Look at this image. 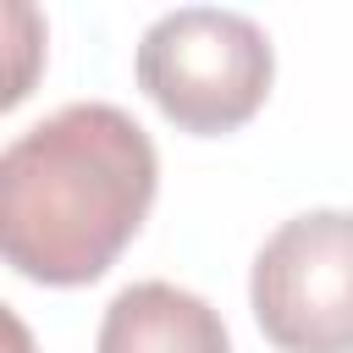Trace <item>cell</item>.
Segmentation results:
<instances>
[{
  "instance_id": "2",
  "label": "cell",
  "mask_w": 353,
  "mask_h": 353,
  "mask_svg": "<svg viewBox=\"0 0 353 353\" xmlns=\"http://www.w3.org/2000/svg\"><path fill=\"white\" fill-rule=\"evenodd\" d=\"M132 72L171 127L193 138H221L254 121L270 99L276 50L265 28L243 11L176 6L143 28Z\"/></svg>"
},
{
  "instance_id": "1",
  "label": "cell",
  "mask_w": 353,
  "mask_h": 353,
  "mask_svg": "<svg viewBox=\"0 0 353 353\" xmlns=\"http://www.w3.org/2000/svg\"><path fill=\"white\" fill-rule=\"evenodd\" d=\"M154 188V143L127 110L61 105L0 154V254L39 287L99 281L138 237Z\"/></svg>"
},
{
  "instance_id": "3",
  "label": "cell",
  "mask_w": 353,
  "mask_h": 353,
  "mask_svg": "<svg viewBox=\"0 0 353 353\" xmlns=\"http://www.w3.org/2000/svg\"><path fill=\"white\" fill-rule=\"evenodd\" d=\"M248 303L281 353H353V210H303L254 254Z\"/></svg>"
},
{
  "instance_id": "5",
  "label": "cell",
  "mask_w": 353,
  "mask_h": 353,
  "mask_svg": "<svg viewBox=\"0 0 353 353\" xmlns=\"http://www.w3.org/2000/svg\"><path fill=\"white\" fill-rule=\"evenodd\" d=\"M6 342H11L6 353H33V342H28V325H22L17 314H6Z\"/></svg>"
},
{
  "instance_id": "4",
  "label": "cell",
  "mask_w": 353,
  "mask_h": 353,
  "mask_svg": "<svg viewBox=\"0 0 353 353\" xmlns=\"http://www.w3.org/2000/svg\"><path fill=\"white\" fill-rule=\"evenodd\" d=\"M94 353H232L215 303L176 281H132L110 298Z\"/></svg>"
}]
</instances>
